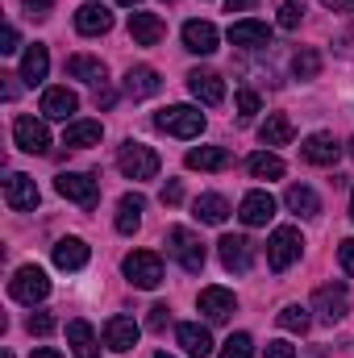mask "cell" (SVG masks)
<instances>
[{"mask_svg":"<svg viewBox=\"0 0 354 358\" xmlns=\"http://www.w3.org/2000/svg\"><path fill=\"white\" fill-rule=\"evenodd\" d=\"M117 167H121L125 179H155L163 163H159V155H155L146 142H125V146L117 150Z\"/></svg>","mask_w":354,"mask_h":358,"instance_id":"1","label":"cell"},{"mask_svg":"<svg viewBox=\"0 0 354 358\" xmlns=\"http://www.w3.org/2000/svg\"><path fill=\"white\" fill-rule=\"evenodd\" d=\"M155 125H159L163 134H171V138H200V129H204V113L192 108V104H171V108H159Z\"/></svg>","mask_w":354,"mask_h":358,"instance_id":"2","label":"cell"},{"mask_svg":"<svg viewBox=\"0 0 354 358\" xmlns=\"http://www.w3.org/2000/svg\"><path fill=\"white\" fill-rule=\"evenodd\" d=\"M167 250H171V259H176L187 275H200V271H204V242H200L192 229H183V225L167 229Z\"/></svg>","mask_w":354,"mask_h":358,"instance_id":"3","label":"cell"},{"mask_svg":"<svg viewBox=\"0 0 354 358\" xmlns=\"http://www.w3.org/2000/svg\"><path fill=\"white\" fill-rule=\"evenodd\" d=\"M125 279L134 283V287H142V292H155L159 283H163V259L155 255V250H134V255H125Z\"/></svg>","mask_w":354,"mask_h":358,"instance_id":"4","label":"cell"},{"mask_svg":"<svg viewBox=\"0 0 354 358\" xmlns=\"http://www.w3.org/2000/svg\"><path fill=\"white\" fill-rule=\"evenodd\" d=\"M300 250H304L300 229H296V225H279V229L271 234V242H267V263H271V271H288L300 259Z\"/></svg>","mask_w":354,"mask_h":358,"instance_id":"5","label":"cell"},{"mask_svg":"<svg viewBox=\"0 0 354 358\" xmlns=\"http://www.w3.org/2000/svg\"><path fill=\"white\" fill-rule=\"evenodd\" d=\"M8 292H13V300H21V304H38V300H46L50 296V279H46V271L42 267H17V275L8 279Z\"/></svg>","mask_w":354,"mask_h":358,"instance_id":"6","label":"cell"},{"mask_svg":"<svg viewBox=\"0 0 354 358\" xmlns=\"http://www.w3.org/2000/svg\"><path fill=\"white\" fill-rule=\"evenodd\" d=\"M13 142H17L25 155H46V150H50V129H46V121L21 113V117L13 121Z\"/></svg>","mask_w":354,"mask_h":358,"instance_id":"7","label":"cell"},{"mask_svg":"<svg viewBox=\"0 0 354 358\" xmlns=\"http://www.w3.org/2000/svg\"><path fill=\"white\" fill-rule=\"evenodd\" d=\"M55 192H59L63 200L84 204V208H92V204L100 200V183L92 176H84V171H63V176L55 179Z\"/></svg>","mask_w":354,"mask_h":358,"instance_id":"8","label":"cell"},{"mask_svg":"<svg viewBox=\"0 0 354 358\" xmlns=\"http://www.w3.org/2000/svg\"><path fill=\"white\" fill-rule=\"evenodd\" d=\"M313 308H317V317H321L325 325H334V321H342V317L351 313V296H346L342 283H321L317 296H313Z\"/></svg>","mask_w":354,"mask_h":358,"instance_id":"9","label":"cell"},{"mask_svg":"<svg viewBox=\"0 0 354 358\" xmlns=\"http://www.w3.org/2000/svg\"><path fill=\"white\" fill-rule=\"evenodd\" d=\"M217 255H221V267L225 271L242 275V271H250V263H255V242L242 238V234H225L217 242Z\"/></svg>","mask_w":354,"mask_h":358,"instance_id":"10","label":"cell"},{"mask_svg":"<svg viewBox=\"0 0 354 358\" xmlns=\"http://www.w3.org/2000/svg\"><path fill=\"white\" fill-rule=\"evenodd\" d=\"M138 321L134 317H125V313H117V317H108L104 321V346L113 350V355H125V350H134L138 346Z\"/></svg>","mask_w":354,"mask_h":358,"instance_id":"11","label":"cell"},{"mask_svg":"<svg viewBox=\"0 0 354 358\" xmlns=\"http://www.w3.org/2000/svg\"><path fill=\"white\" fill-rule=\"evenodd\" d=\"M300 159L313 163V167H334L342 159V146L334 142V134H309L300 142Z\"/></svg>","mask_w":354,"mask_h":358,"instance_id":"12","label":"cell"},{"mask_svg":"<svg viewBox=\"0 0 354 358\" xmlns=\"http://www.w3.org/2000/svg\"><path fill=\"white\" fill-rule=\"evenodd\" d=\"M4 204L13 213H34L38 208V183L29 176H8L4 179Z\"/></svg>","mask_w":354,"mask_h":358,"instance_id":"13","label":"cell"},{"mask_svg":"<svg viewBox=\"0 0 354 358\" xmlns=\"http://www.w3.org/2000/svg\"><path fill=\"white\" fill-rule=\"evenodd\" d=\"M187 92L200 100V104H208V108H217L221 100H225V84H221V76L217 71H187Z\"/></svg>","mask_w":354,"mask_h":358,"instance_id":"14","label":"cell"},{"mask_svg":"<svg viewBox=\"0 0 354 358\" xmlns=\"http://www.w3.org/2000/svg\"><path fill=\"white\" fill-rule=\"evenodd\" d=\"M163 34H167L163 17H155V13H129V38H134V46H159Z\"/></svg>","mask_w":354,"mask_h":358,"instance_id":"15","label":"cell"},{"mask_svg":"<svg viewBox=\"0 0 354 358\" xmlns=\"http://www.w3.org/2000/svg\"><path fill=\"white\" fill-rule=\"evenodd\" d=\"M200 313H204L208 321H229V317L238 313V296L225 292V287H204V292H200Z\"/></svg>","mask_w":354,"mask_h":358,"instance_id":"16","label":"cell"},{"mask_svg":"<svg viewBox=\"0 0 354 358\" xmlns=\"http://www.w3.org/2000/svg\"><path fill=\"white\" fill-rule=\"evenodd\" d=\"M217 42H221V34H217L213 21H187V25H183V46H187L192 55H213Z\"/></svg>","mask_w":354,"mask_h":358,"instance_id":"17","label":"cell"},{"mask_svg":"<svg viewBox=\"0 0 354 358\" xmlns=\"http://www.w3.org/2000/svg\"><path fill=\"white\" fill-rule=\"evenodd\" d=\"M76 108H80V96L71 88H46L42 92V117L67 121V117H76Z\"/></svg>","mask_w":354,"mask_h":358,"instance_id":"18","label":"cell"},{"mask_svg":"<svg viewBox=\"0 0 354 358\" xmlns=\"http://www.w3.org/2000/svg\"><path fill=\"white\" fill-rule=\"evenodd\" d=\"M121 88H125L129 100H146V96H155V92L163 88V80H159L155 67H129L125 80H121Z\"/></svg>","mask_w":354,"mask_h":358,"instance_id":"19","label":"cell"},{"mask_svg":"<svg viewBox=\"0 0 354 358\" xmlns=\"http://www.w3.org/2000/svg\"><path fill=\"white\" fill-rule=\"evenodd\" d=\"M238 217H242V225H267L271 217H275V200L267 196V192H250V196H242V204H238Z\"/></svg>","mask_w":354,"mask_h":358,"instance_id":"20","label":"cell"},{"mask_svg":"<svg viewBox=\"0 0 354 358\" xmlns=\"http://www.w3.org/2000/svg\"><path fill=\"white\" fill-rule=\"evenodd\" d=\"M55 267L59 271L88 267V242H84V238H59V242H55Z\"/></svg>","mask_w":354,"mask_h":358,"instance_id":"21","label":"cell"},{"mask_svg":"<svg viewBox=\"0 0 354 358\" xmlns=\"http://www.w3.org/2000/svg\"><path fill=\"white\" fill-rule=\"evenodd\" d=\"M76 29H80L84 38H100V34L113 29V13H108L104 4H84V8L76 13Z\"/></svg>","mask_w":354,"mask_h":358,"instance_id":"22","label":"cell"},{"mask_svg":"<svg viewBox=\"0 0 354 358\" xmlns=\"http://www.w3.org/2000/svg\"><path fill=\"white\" fill-rule=\"evenodd\" d=\"M100 138H104V125H100V121H71V125L63 129V146H71V150L100 146Z\"/></svg>","mask_w":354,"mask_h":358,"instance_id":"23","label":"cell"},{"mask_svg":"<svg viewBox=\"0 0 354 358\" xmlns=\"http://www.w3.org/2000/svg\"><path fill=\"white\" fill-rule=\"evenodd\" d=\"M192 217H196V221H204V225H225V217H229V204H225V196H217V192H204V196H196V204H192Z\"/></svg>","mask_w":354,"mask_h":358,"instance_id":"24","label":"cell"},{"mask_svg":"<svg viewBox=\"0 0 354 358\" xmlns=\"http://www.w3.org/2000/svg\"><path fill=\"white\" fill-rule=\"evenodd\" d=\"M229 42L234 46H267L271 42V25L267 21H250V17L246 21H234L229 25Z\"/></svg>","mask_w":354,"mask_h":358,"instance_id":"25","label":"cell"},{"mask_svg":"<svg viewBox=\"0 0 354 358\" xmlns=\"http://www.w3.org/2000/svg\"><path fill=\"white\" fill-rule=\"evenodd\" d=\"M176 338H179V346H183L192 358H208V355H213V338H208V329H204V325L183 321V325L176 329Z\"/></svg>","mask_w":354,"mask_h":358,"instance_id":"26","label":"cell"},{"mask_svg":"<svg viewBox=\"0 0 354 358\" xmlns=\"http://www.w3.org/2000/svg\"><path fill=\"white\" fill-rule=\"evenodd\" d=\"M46 71H50V55H46V46H42V42H34V46L25 50V59H21V80L34 88V84H42V80H46Z\"/></svg>","mask_w":354,"mask_h":358,"instance_id":"27","label":"cell"},{"mask_svg":"<svg viewBox=\"0 0 354 358\" xmlns=\"http://www.w3.org/2000/svg\"><path fill=\"white\" fill-rule=\"evenodd\" d=\"M183 163L192 171H221V167H229V150L225 146H196V150H187Z\"/></svg>","mask_w":354,"mask_h":358,"instance_id":"28","label":"cell"},{"mask_svg":"<svg viewBox=\"0 0 354 358\" xmlns=\"http://www.w3.org/2000/svg\"><path fill=\"white\" fill-rule=\"evenodd\" d=\"M283 204H288L296 217H317V213H321L317 192H313V187H304V183H292V187L283 192Z\"/></svg>","mask_w":354,"mask_h":358,"instance_id":"29","label":"cell"},{"mask_svg":"<svg viewBox=\"0 0 354 358\" xmlns=\"http://www.w3.org/2000/svg\"><path fill=\"white\" fill-rule=\"evenodd\" d=\"M142 208H146V200H142L138 192L121 196V200H117V234H134V229L142 225Z\"/></svg>","mask_w":354,"mask_h":358,"instance_id":"30","label":"cell"},{"mask_svg":"<svg viewBox=\"0 0 354 358\" xmlns=\"http://www.w3.org/2000/svg\"><path fill=\"white\" fill-rule=\"evenodd\" d=\"M67 342H71L76 358H100V346H96V334H92L88 321H71L67 325Z\"/></svg>","mask_w":354,"mask_h":358,"instance_id":"31","label":"cell"},{"mask_svg":"<svg viewBox=\"0 0 354 358\" xmlns=\"http://www.w3.org/2000/svg\"><path fill=\"white\" fill-rule=\"evenodd\" d=\"M259 142L263 146H288L292 142V121L283 113H271L263 125H259Z\"/></svg>","mask_w":354,"mask_h":358,"instance_id":"32","label":"cell"},{"mask_svg":"<svg viewBox=\"0 0 354 358\" xmlns=\"http://www.w3.org/2000/svg\"><path fill=\"white\" fill-rule=\"evenodd\" d=\"M67 76L71 80H84V84H104V63L88 59V55H71L67 59Z\"/></svg>","mask_w":354,"mask_h":358,"instance_id":"33","label":"cell"},{"mask_svg":"<svg viewBox=\"0 0 354 358\" xmlns=\"http://www.w3.org/2000/svg\"><path fill=\"white\" fill-rule=\"evenodd\" d=\"M246 171L255 179H279L283 176V159L279 155H271V150H259V155H250L246 159Z\"/></svg>","mask_w":354,"mask_h":358,"instance_id":"34","label":"cell"},{"mask_svg":"<svg viewBox=\"0 0 354 358\" xmlns=\"http://www.w3.org/2000/svg\"><path fill=\"white\" fill-rule=\"evenodd\" d=\"M292 71H296V80H317V71H321V55H317L313 46H304V50L292 59Z\"/></svg>","mask_w":354,"mask_h":358,"instance_id":"35","label":"cell"},{"mask_svg":"<svg viewBox=\"0 0 354 358\" xmlns=\"http://www.w3.org/2000/svg\"><path fill=\"white\" fill-rule=\"evenodd\" d=\"M279 325H283L288 334H309L313 317H309V308H300V304H288V308L279 313Z\"/></svg>","mask_w":354,"mask_h":358,"instance_id":"36","label":"cell"},{"mask_svg":"<svg viewBox=\"0 0 354 358\" xmlns=\"http://www.w3.org/2000/svg\"><path fill=\"white\" fill-rule=\"evenodd\" d=\"M221 358H255V338L250 334H229L225 346H221Z\"/></svg>","mask_w":354,"mask_h":358,"instance_id":"37","label":"cell"},{"mask_svg":"<svg viewBox=\"0 0 354 358\" xmlns=\"http://www.w3.org/2000/svg\"><path fill=\"white\" fill-rule=\"evenodd\" d=\"M304 21V0H279V29H296Z\"/></svg>","mask_w":354,"mask_h":358,"instance_id":"38","label":"cell"},{"mask_svg":"<svg viewBox=\"0 0 354 358\" xmlns=\"http://www.w3.org/2000/svg\"><path fill=\"white\" fill-rule=\"evenodd\" d=\"M234 104H238V117H242V121H250V117L259 113V96H255L250 88L238 92V96H234Z\"/></svg>","mask_w":354,"mask_h":358,"instance_id":"39","label":"cell"},{"mask_svg":"<svg viewBox=\"0 0 354 358\" xmlns=\"http://www.w3.org/2000/svg\"><path fill=\"white\" fill-rule=\"evenodd\" d=\"M25 329H29V334H38V338H46V334L55 329V317H50V313H34V317L25 321Z\"/></svg>","mask_w":354,"mask_h":358,"instance_id":"40","label":"cell"},{"mask_svg":"<svg viewBox=\"0 0 354 358\" xmlns=\"http://www.w3.org/2000/svg\"><path fill=\"white\" fill-rule=\"evenodd\" d=\"M21 8H25V17L46 21V17H50V8H55V0H21Z\"/></svg>","mask_w":354,"mask_h":358,"instance_id":"41","label":"cell"},{"mask_svg":"<svg viewBox=\"0 0 354 358\" xmlns=\"http://www.w3.org/2000/svg\"><path fill=\"white\" fill-rule=\"evenodd\" d=\"M167 321H171V313H167V304H155V308H150V317H146V325H150L155 334H163V329H167Z\"/></svg>","mask_w":354,"mask_h":358,"instance_id":"42","label":"cell"},{"mask_svg":"<svg viewBox=\"0 0 354 358\" xmlns=\"http://www.w3.org/2000/svg\"><path fill=\"white\" fill-rule=\"evenodd\" d=\"M267 358H296V346L292 342H283V338H275V342H267Z\"/></svg>","mask_w":354,"mask_h":358,"instance_id":"43","label":"cell"},{"mask_svg":"<svg viewBox=\"0 0 354 358\" xmlns=\"http://www.w3.org/2000/svg\"><path fill=\"white\" fill-rule=\"evenodd\" d=\"M338 263H342L346 275H354V238H346V242L338 246Z\"/></svg>","mask_w":354,"mask_h":358,"instance_id":"44","label":"cell"},{"mask_svg":"<svg viewBox=\"0 0 354 358\" xmlns=\"http://www.w3.org/2000/svg\"><path fill=\"white\" fill-rule=\"evenodd\" d=\"M179 200H183V183H179V179H171V183L163 187V204H179Z\"/></svg>","mask_w":354,"mask_h":358,"instance_id":"45","label":"cell"},{"mask_svg":"<svg viewBox=\"0 0 354 358\" xmlns=\"http://www.w3.org/2000/svg\"><path fill=\"white\" fill-rule=\"evenodd\" d=\"M13 50H17V29L8 25V29H4V38H0V55H13Z\"/></svg>","mask_w":354,"mask_h":358,"instance_id":"46","label":"cell"},{"mask_svg":"<svg viewBox=\"0 0 354 358\" xmlns=\"http://www.w3.org/2000/svg\"><path fill=\"white\" fill-rule=\"evenodd\" d=\"M113 100H117L113 88H96V108H113Z\"/></svg>","mask_w":354,"mask_h":358,"instance_id":"47","label":"cell"},{"mask_svg":"<svg viewBox=\"0 0 354 358\" xmlns=\"http://www.w3.org/2000/svg\"><path fill=\"white\" fill-rule=\"evenodd\" d=\"M255 0H225V13H250Z\"/></svg>","mask_w":354,"mask_h":358,"instance_id":"48","label":"cell"},{"mask_svg":"<svg viewBox=\"0 0 354 358\" xmlns=\"http://www.w3.org/2000/svg\"><path fill=\"white\" fill-rule=\"evenodd\" d=\"M325 8H334V13H351L354 8V0H321Z\"/></svg>","mask_w":354,"mask_h":358,"instance_id":"49","label":"cell"},{"mask_svg":"<svg viewBox=\"0 0 354 358\" xmlns=\"http://www.w3.org/2000/svg\"><path fill=\"white\" fill-rule=\"evenodd\" d=\"M4 80V100H13L17 96V76H0Z\"/></svg>","mask_w":354,"mask_h":358,"instance_id":"50","label":"cell"},{"mask_svg":"<svg viewBox=\"0 0 354 358\" xmlns=\"http://www.w3.org/2000/svg\"><path fill=\"white\" fill-rule=\"evenodd\" d=\"M29 358H63V355H59V350H50V346H38Z\"/></svg>","mask_w":354,"mask_h":358,"instance_id":"51","label":"cell"},{"mask_svg":"<svg viewBox=\"0 0 354 358\" xmlns=\"http://www.w3.org/2000/svg\"><path fill=\"white\" fill-rule=\"evenodd\" d=\"M117 4H125V8H138V4H142V0H117Z\"/></svg>","mask_w":354,"mask_h":358,"instance_id":"52","label":"cell"},{"mask_svg":"<svg viewBox=\"0 0 354 358\" xmlns=\"http://www.w3.org/2000/svg\"><path fill=\"white\" fill-rule=\"evenodd\" d=\"M351 217H354V187H351Z\"/></svg>","mask_w":354,"mask_h":358,"instance_id":"53","label":"cell"},{"mask_svg":"<svg viewBox=\"0 0 354 358\" xmlns=\"http://www.w3.org/2000/svg\"><path fill=\"white\" fill-rule=\"evenodd\" d=\"M155 358H171V355H167V350H163V355H155Z\"/></svg>","mask_w":354,"mask_h":358,"instance_id":"54","label":"cell"},{"mask_svg":"<svg viewBox=\"0 0 354 358\" xmlns=\"http://www.w3.org/2000/svg\"><path fill=\"white\" fill-rule=\"evenodd\" d=\"M0 358H13V355H8V350H4V355H0Z\"/></svg>","mask_w":354,"mask_h":358,"instance_id":"55","label":"cell"},{"mask_svg":"<svg viewBox=\"0 0 354 358\" xmlns=\"http://www.w3.org/2000/svg\"><path fill=\"white\" fill-rule=\"evenodd\" d=\"M351 155H354V142H351Z\"/></svg>","mask_w":354,"mask_h":358,"instance_id":"56","label":"cell"},{"mask_svg":"<svg viewBox=\"0 0 354 358\" xmlns=\"http://www.w3.org/2000/svg\"><path fill=\"white\" fill-rule=\"evenodd\" d=\"M167 4H171V0H167Z\"/></svg>","mask_w":354,"mask_h":358,"instance_id":"57","label":"cell"}]
</instances>
